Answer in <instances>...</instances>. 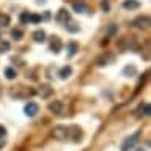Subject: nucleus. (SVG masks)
<instances>
[{
  "instance_id": "27",
  "label": "nucleus",
  "mask_w": 151,
  "mask_h": 151,
  "mask_svg": "<svg viewBox=\"0 0 151 151\" xmlns=\"http://www.w3.org/2000/svg\"><path fill=\"white\" fill-rule=\"evenodd\" d=\"M135 151H146V150H143V148H139V150H135Z\"/></svg>"
},
{
  "instance_id": "5",
  "label": "nucleus",
  "mask_w": 151,
  "mask_h": 151,
  "mask_svg": "<svg viewBox=\"0 0 151 151\" xmlns=\"http://www.w3.org/2000/svg\"><path fill=\"white\" fill-rule=\"evenodd\" d=\"M61 46L63 44H61V40L58 36H54L50 40V50L54 52V54H58V52L61 50Z\"/></svg>"
},
{
  "instance_id": "8",
  "label": "nucleus",
  "mask_w": 151,
  "mask_h": 151,
  "mask_svg": "<svg viewBox=\"0 0 151 151\" xmlns=\"http://www.w3.org/2000/svg\"><path fill=\"white\" fill-rule=\"evenodd\" d=\"M69 19H71V17H69V13L66 11V9H63V8H61L60 11L57 13V21H58V22L68 24V22H69Z\"/></svg>"
},
{
  "instance_id": "2",
  "label": "nucleus",
  "mask_w": 151,
  "mask_h": 151,
  "mask_svg": "<svg viewBox=\"0 0 151 151\" xmlns=\"http://www.w3.org/2000/svg\"><path fill=\"white\" fill-rule=\"evenodd\" d=\"M137 140H139V132H135V134L126 137V139L123 140V143H121V151H129L132 146L137 143Z\"/></svg>"
},
{
  "instance_id": "16",
  "label": "nucleus",
  "mask_w": 151,
  "mask_h": 151,
  "mask_svg": "<svg viewBox=\"0 0 151 151\" xmlns=\"http://www.w3.org/2000/svg\"><path fill=\"white\" fill-rule=\"evenodd\" d=\"M22 36H24V32H22V30H19V28H14V30H11V38H13L14 41L22 40Z\"/></svg>"
},
{
  "instance_id": "1",
  "label": "nucleus",
  "mask_w": 151,
  "mask_h": 151,
  "mask_svg": "<svg viewBox=\"0 0 151 151\" xmlns=\"http://www.w3.org/2000/svg\"><path fill=\"white\" fill-rule=\"evenodd\" d=\"M52 135L57 140H65L66 137H69V127L66 126H55L52 129Z\"/></svg>"
},
{
  "instance_id": "24",
  "label": "nucleus",
  "mask_w": 151,
  "mask_h": 151,
  "mask_svg": "<svg viewBox=\"0 0 151 151\" xmlns=\"http://www.w3.org/2000/svg\"><path fill=\"white\" fill-rule=\"evenodd\" d=\"M21 22H28V13H22L21 14Z\"/></svg>"
},
{
  "instance_id": "23",
  "label": "nucleus",
  "mask_w": 151,
  "mask_h": 151,
  "mask_svg": "<svg viewBox=\"0 0 151 151\" xmlns=\"http://www.w3.org/2000/svg\"><path fill=\"white\" fill-rule=\"evenodd\" d=\"M101 8L104 9V11H109V9H110V5H109L107 0H102L101 2Z\"/></svg>"
},
{
  "instance_id": "21",
  "label": "nucleus",
  "mask_w": 151,
  "mask_h": 151,
  "mask_svg": "<svg viewBox=\"0 0 151 151\" xmlns=\"http://www.w3.org/2000/svg\"><path fill=\"white\" fill-rule=\"evenodd\" d=\"M9 50V42L8 41H0V52H8Z\"/></svg>"
},
{
  "instance_id": "20",
  "label": "nucleus",
  "mask_w": 151,
  "mask_h": 151,
  "mask_svg": "<svg viewBox=\"0 0 151 151\" xmlns=\"http://www.w3.org/2000/svg\"><path fill=\"white\" fill-rule=\"evenodd\" d=\"M9 24V16H6V14H0V25L6 27Z\"/></svg>"
},
{
  "instance_id": "3",
  "label": "nucleus",
  "mask_w": 151,
  "mask_h": 151,
  "mask_svg": "<svg viewBox=\"0 0 151 151\" xmlns=\"http://www.w3.org/2000/svg\"><path fill=\"white\" fill-rule=\"evenodd\" d=\"M132 25L137 27V28H142V30H146V28H150L151 25V21H150V17L148 16H139V17H135L134 19V22H132Z\"/></svg>"
},
{
  "instance_id": "22",
  "label": "nucleus",
  "mask_w": 151,
  "mask_h": 151,
  "mask_svg": "<svg viewBox=\"0 0 151 151\" xmlns=\"http://www.w3.org/2000/svg\"><path fill=\"white\" fill-rule=\"evenodd\" d=\"M66 28L71 32V33H76L79 32V25H76V24H66Z\"/></svg>"
},
{
  "instance_id": "14",
  "label": "nucleus",
  "mask_w": 151,
  "mask_h": 151,
  "mask_svg": "<svg viewBox=\"0 0 151 151\" xmlns=\"http://www.w3.org/2000/svg\"><path fill=\"white\" fill-rule=\"evenodd\" d=\"M69 135L74 137V140H80V135H82V132L77 126H71L69 127Z\"/></svg>"
},
{
  "instance_id": "17",
  "label": "nucleus",
  "mask_w": 151,
  "mask_h": 151,
  "mask_svg": "<svg viewBox=\"0 0 151 151\" xmlns=\"http://www.w3.org/2000/svg\"><path fill=\"white\" fill-rule=\"evenodd\" d=\"M50 93H52V88L49 87V85H42V87H41V90H40V94H41V98H47Z\"/></svg>"
},
{
  "instance_id": "25",
  "label": "nucleus",
  "mask_w": 151,
  "mask_h": 151,
  "mask_svg": "<svg viewBox=\"0 0 151 151\" xmlns=\"http://www.w3.org/2000/svg\"><path fill=\"white\" fill-rule=\"evenodd\" d=\"M5 135H6V129H5V127L0 124V139H3Z\"/></svg>"
},
{
  "instance_id": "26",
  "label": "nucleus",
  "mask_w": 151,
  "mask_h": 151,
  "mask_svg": "<svg viewBox=\"0 0 151 151\" xmlns=\"http://www.w3.org/2000/svg\"><path fill=\"white\" fill-rule=\"evenodd\" d=\"M115 30H116V27H115V25H112L110 28H109V33L112 35V33H115Z\"/></svg>"
},
{
  "instance_id": "13",
  "label": "nucleus",
  "mask_w": 151,
  "mask_h": 151,
  "mask_svg": "<svg viewBox=\"0 0 151 151\" xmlns=\"http://www.w3.org/2000/svg\"><path fill=\"white\" fill-rule=\"evenodd\" d=\"M71 74H73V68H71V66H63V68L60 69V77L61 79H68Z\"/></svg>"
},
{
  "instance_id": "10",
  "label": "nucleus",
  "mask_w": 151,
  "mask_h": 151,
  "mask_svg": "<svg viewBox=\"0 0 151 151\" xmlns=\"http://www.w3.org/2000/svg\"><path fill=\"white\" fill-rule=\"evenodd\" d=\"M66 50H68V55L69 57H73L77 54V50H79V44L76 41H69L68 42V46H66Z\"/></svg>"
},
{
  "instance_id": "11",
  "label": "nucleus",
  "mask_w": 151,
  "mask_h": 151,
  "mask_svg": "<svg viewBox=\"0 0 151 151\" xmlns=\"http://www.w3.org/2000/svg\"><path fill=\"white\" fill-rule=\"evenodd\" d=\"M73 9L76 13H85L87 11V5H85L83 2H74L73 3Z\"/></svg>"
},
{
  "instance_id": "9",
  "label": "nucleus",
  "mask_w": 151,
  "mask_h": 151,
  "mask_svg": "<svg viewBox=\"0 0 151 151\" xmlns=\"http://www.w3.org/2000/svg\"><path fill=\"white\" fill-rule=\"evenodd\" d=\"M139 6H140L139 0H124L123 2V8L124 9H137Z\"/></svg>"
},
{
  "instance_id": "6",
  "label": "nucleus",
  "mask_w": 151,
  "mask_h": 151,
  "mask_svg": "<svg viewBox=\"0 0 151 151\" xmlns=\"http://www.w3.org/2000/svg\"><path fill=\"white\" fill-rule=\"evenodd\" d=\"M151 113V107L148 102H143L142 106H139V109H137V116H148Z\"/></svg>"
},
{
  "instance_id": "4",
  "label": "nucleus",
  "mask_w": 151,
  "mask_h": 151,
  "mask_svg": "<svg viewBox=\"0 0 151 151\" xmlns=\"http://www.w3.org/2000/svg\"><path fill=\"white\" fill-rule=\"evenodd\" d=\"M38 110H40V107H38L36 102H28V104H25V107H24V112H25L27 116H35L38 113Z\"/></svg>"
},
{
  "instance_id": "7",
  "label": "nucleus",
  "mask_w": 151,
  "mask_h": 151,
  "mask_svg": "<svg viewBox=\"0 0 151 151\" xmlns=\"http://www.w3.org/2000/svg\"><path fill=\"white\" fill-rule=\"evenodd\" d=\"M61 109H63V104H61V101H54L49 104V110L52 113H55V115H60L61 113Z\"/></svg>"
},
{
  "instance_id": "12",
  "label": "nucleus",
  "mask_w": 151,
  "mask_h": 151,
  "mask_svg": "<svg viewBox=\"0 0 151 151\" xmlns=\"http://www.w3.org/2000/svg\"><path fill=\"white\" fill-rule=\"evenodd\" d=\"M33 40H35L36 42H44L46 41V33L42 30H36L35 33H33Z\"/></svg>"
},
{
  "instance_id": "18",
  "label": "nucleus",
  "mask_w": 151,
  "mask_h": 151,
  "mask_svg": "<svg viewBox=\"0 0 151 151\" xmlns=\"http://www.w3.org/2000/svg\"><path fill=\"white\" fill-rule=\"evenodd\" d=\"M137 73V68H135V66H126V68L124 69H123V74H124V76H127V77H129V76H134Z\"/></svg>"
},
{
  "instance_id": "15",
  "label": "nucleus",
  "mask_w": 151,
  "mask_h": 151,
  "mask_svg": "<svg viewBox=\"0 0 151 151\" xmlns=\"http://www.w3.org/2000/svg\"><path fill=\"white\" fill-rule=\"evenodd\" d=\"M5 76H6V79L13 80L16 79V69L11 68V66H8V68H5Z\"/></svg>"
},
{
  "instance_id": "19",
  "label": "nucleus",
  "mask_w": 151,
  "mask_h": 151,
  "mask_svg": "<svg viewBox=\"0 0 151 151\" xmlns=\"http://www.w3.org/2000/svg\"><path fill=\"white\" fill-rule=\"evenodd\" d=\"M41 16L40 14H28V22H33V24H38V22H41Z\"/></svg>"
}]
</instances>
